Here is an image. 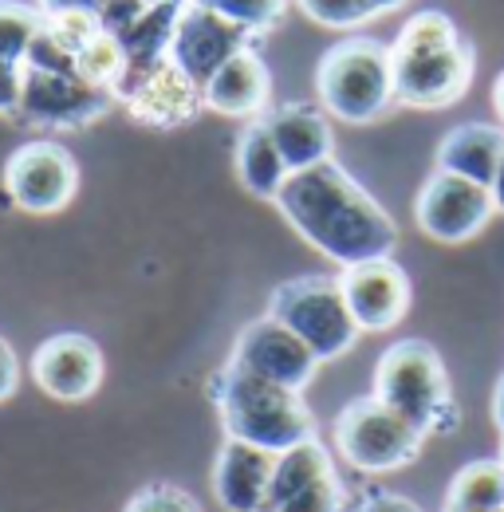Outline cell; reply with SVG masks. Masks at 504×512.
Masks as SVG:
<instances>
[{
  "instance_id": "603a6c76",
  "label": "cell",
  "mask_w": 504,
  "mask_h": 512,
  "mask_svg": "<svg viewBox=\"0 0 504 512\" xmlns=\"http://www.w3.org/2000/svg\"><path fill=\"white\" fill-rule=\"evenodd\" d=\"M504 509V465L501 457H481L457 469L445 493V512H489Z\"/></svg>"
},
{
  "instance_id": "f546056e",
  "label": "cell",
  "mask_w": 504,
  "mask_h": 512,
  "mask_svg": "<svg viewBox=\"0 0 504 512\" xmlns=\"http://www.w3.org/2000/svg\"><path fill=\"white\" fill-rule=\"evenodd\" d=\"M146 8L150 4H142V0H103V8H99V32L103 36H115V40H123L126 32L146 16Z\"/></svg>"
},
{
  "instance_id": "74e56055",
  "label": "cell",
  "mask_w": 504,
  "mask_h": 512,
  "mask_svg": "<svg viewBox=\"0 0 504 512\" xmlns=\"http://www.w3.org/2000/svg\"><path fill=\"white\" fill-rule=\"evenodd\" d=\"M493 111H497V119L504 123V71L497 75V83H493Z\"/></svg>"
},
{
  "instance_id": "5bb4252c",
  "label": "cell",
  "mask_w": 504,
  "mask_h": 512,
  "mask_svg": "<svg viewBox=\"0 0 504 512\" xmlns=\"http://www.w3.org/2000/svg\"><path fill=\"white\" fill-rule=\"evenodd\" d=\"M229 359L241 363L252 375L268 379V383L296 390V394H304V386L312 383L315 371H319V359H315L312 347L300 335H292L280 320H272V316L252 320L237 335Z\"/></svg>"
},
{
  "instance_id": "ffe728a7",
  "label": "cell",
  "mask_w": 504,
  "mask_h": 512,
  "mask_svg": "<svg viewBox=\"0 0 504 512\" xmlns=\"http://www.w3.org/2000/svg\"><path fill=\"white\" fill-rule=\"evenodd\" d=\"M504 154V127L493 123H461L438 142V170L469 178L477 186H493Z\"/></svg>"
},
{
  "instance_id": "7a4b0ae2",
  "label": "cell",
  "mask_w": 504,
  "mask_h": 512,
  "mask_svg": "<svg viewBox=\"0 0 504 512\" xmlns=\"http://www.w3.org/2000/svg\"><path fill=\"white\" fill-rule=\"evenodd\" d=\"M390 67H394V99L402 107L445 111L469 91L477 56L445 12L426 8L398 28L390 44Z\"/></svg>"
},
{
  "instance_id": "30bf717a",
  "label": "cell",
  "mask_w": 504,
  "mask_h": 512,
  "mask_svg": "<svg viewBox=\"0 0 504 512\" xmlns=\"http://www.w3.org/2000/svg\"><path fill=\"white\" fill-rule=\"evenodd\" d=\"M264 512H347V489L319 438L280 453Z\"/></svg>"
},
{
  "instance_id": "d590c367",
  "label": "cell",
  "mask_w": 504,
  "mask_h": 512,
  "mask_svg": "<svg viewBox=\"0 0 504 512\" xmlns=\"http://www.w3.org/2000/svg\"><path fill=\"white\" fill-rule=\"evenodd\" d=\"M493 422H497V430L504 438V375L497 379V390H493Z\"/></svg>"
},
{
  "instance_id": "5b68a950",
  "label": "cell",
  "mask_w": 504,
  "mask_h": 512,
  "mask_svg": "<svg viewBox=\"0 0 504 512\" xmlns=\"http://www.w3.org/2000/svg\"><path fill=\"white\" fill-rule=\"evenodd\" d=\"M315 91L323 111L351 127L382 119L398 103L390 48L375 36H347L331 44L315 67Z\"/></svg>"
},
{
  "instance_id": "ba28073f",
  "label": "cell",
  "mask_w": 504,
  "mask_h": 512,
  "mask_svg": "<svg viewBox=\"0 0 504 512\" xmlns=\"http://www.w3.org/2000/svg\"><path fill=\"white\" fill-rule=\"evenodd\" d=\"M119 99L95 83H87L79 71H36L24 67V99L16 119L24 127L40 130H79L103 119Z\"/></svg>"
},
{
  "instance_id": "8d00e7d4",
  "label": "cell",
  "mask_w": 504,
  "mask_h": 512,
  "mask_svg": "<svg viewBox=\"0 0 504 512\" xmlns=\"http://www.w3.org/2000/svg\"><path fill=\"white\" fill-rule=\"evenodd\" d=\"M489 193H493V205H497V213H504V154H501V166H497V178H493Z\"/></svg>"
},
{
  "instance_id": "9a60e30c",
  "label": "cell",
  "mask_w": 504,
  "mask_h": 512,
  "mask_svg": "<svg viewBox=\"0 0 504 512\" xmlns=\"http://www.w3.org/2000/svg\"><path fill=\"white\" fill-rule=\"evenodd\" d=\"M339 284L359 331H390L410 312V276L394 256L343 268Z\"/></svg>"
},
{
  "instance_id": "1f68e13d",
  "label": "cell",
  "mask_w": 504,
  "mask_h": 512,
  "mask_svg": "<svg viewBox=\"0 0 504 512\" xmlns=\"http://www.w3.org/2000/svg\"><path fill=\"white\" fill-rule=\"evenodd\" d=\"M20 99H24V64L0 60V115L16 119Z\"/></svg>"
},
{
  "instance_id": "e0dca14e",
  "label": "cell",
  "mask_w": 504,
  "mask_h": 512,
  "mask_svg": "<svg viewBox=\"0 0 504 512\" xmlns=\"http://www.w3.org/2000/svg\"><path fill=\"white\" fill-rule=\"evenodd\" d=\"M280 453L225 438L213 465V493L225 512H264Z\"/></svg>"
},
{
  "instance_id": "ac0fdd59",
  "label": "cell",
  "mask_w": 504,
  "mask_h": 512,
  "mask_svg": "<svg viewBox=\"0 0 504 512\" xmlns=\"http://www.w3.org/2000/svg\"><path fill=\"white\" fill-rule=\"evenodd\" d=\"M264 127L272 134V142L280 146L284 162L292 174L300 170H312L335 158V134L327 115L312 107V103H284V107H272L264 115Z\"/></svg>"
},
{
  "instance_id": "484cf974",
  "label": "cell",
  "mask_w": 504,
  "mask_h": 512,
  "mask_svg": "<svg viewBox=\"0 0 504 512\" xmlns=\"http://www.w3.org/2000/svg\"><path fill=\"white\" fill-rule=\"evenodd\" d=\"M213 12H221L225 20H233L237 28H245L249 36H260L268 28H276L288 12V0H201Z\"/></svg>"
},
{
  "instance_id": "8fae6325",
  "label": "cell",
  "mask_w": 504,
  "mask_h": 512,
  "mask_svg": "<svg viewBox=\"0 0 504 512\" xmlns=\"http://www.w3.org/2000/svg\"><path fill=\"white\" fill-rule=\"evenodd\" d=\"M493 213H497V205H493L489 186H477V182L445 174V170H434L414 201L418 229L441 245L473 241L493 221Z\"/></svg>"
},
{
  "instance_id": "f35d334b",
  "label": "cell",
  "mask_w": 504,
  "mask_h": 512,
  "mask_svg": "<svg viewBox=\"0 0 504 512\" xmlns=\"http://www.w3.org/2000/svg\"><path fill=\"white\" fill-rule=\"evenodd\" d=\"M142 4H150V8H154V4H186V0H142Z\"/></svg>"
},
{
  "instance_id": "d6a6232c",
  "label": "cell",
  "mask_w": 504,
  "mask_h": 512,
  "mask_svg": "<svg viewBox=\"0 0 504 512\" xmlns=\"http://www.w3.org/2000/svg\"><path fill=\"white\" fill-rule=\"evenodd\" d=\"M20 386V359L12 351V343L0 335V402H8Z\"/></svg>"
},
{
  "instance_id": "52a82bcc",
  "label": "cell",
  "mask_w": 504,
  "mask_h": 512,
  "mask_svg": "<svg viewBox=\"0 0 504 512\" xmlns=\"http://www.w3.org/2000/svg\"><path fill=\"white\" fill-rule=\"evenodd\" d=\"M335 449L347 465H355L359 473H394L418 461V453L426 446V434L418 426H410L398 410H390L386 402H378L375 394L367 398H351L339 414H335Z\"/></svg>"
},
{
  "instance_id": "44dd1931",
  "label": "cell",
  "mask_w": 504,
  "mask_h": 512,
  "mask_svg": "<svg viewBox=\"0 0 504 512\" xmlns=\"http://www.w3.org/2000/svg\"><path fill=\"white\" fill-rule=\"evenodd\" d=\"M233 166H237V178L241 186L260 197V201H276V193L284 190V182L292 178L280 146L272 142V134L264 127V119H252L245 123L241 138H237V154H233Z\"/></svg>"
},
{
  "instance_id": "83f0119b",
  "label": "cell",
  "mask_w": 504,
  "mask_h": 512,
  "mask_svg": "<svg viewBox=\"0 0 504 512\" xmlns=\"http://www.w3.org/2000/svg\"><path fill=\"white\" fill-rule=\"evenodd\" d=\"M44 28L56 36L63 52H71L79 60V52L99 36V20L91 12H56V16H44Z\"/></svg>"
},
{
  "instance_id": "9c48e42d",
  "label": "cell",
  "mask_w": 504,
  "mask_h": 512,
  "mask_svg": "<svg viewBox=\"0 0 504 512\" xmlns=\"http://www.w3.org/2000/svg\"><path fill=\"white\" fill-rule=\"evenodd\" d=\"M4 190L12 197V205L24 213H36V217L60 213L79 190V166L67 146L52 142V138H36L8 154Z\"/></svg>"
},
{
  "instance_id": "2e32d148",
  "label": "cell",
  "mask_w": 504,
  "mask_h": 512,
  "mask_svg": "<svg viewBox=\"0 0 504 512\" xmlns=\"http://www.w3.org/2000/svg\"><path fill=\"white\" fill-rule=\"evenodd\" d=\"M32 379L60 402H87L103 386V351L79 331H60L36 347Z\"/></svg>"
},
{
  "instance_id": "836d02e7",
  "label": "cell",
  "mask_w": 504,
  "mask_h": 512,
  "mask_svg": "<svg viewBox=\"0 0 504 512\" xmlns=\"http://www.w3.org/2000/svg\"><path fill=\"white\" fill-rule=\"evenodd\" d=\"M36 8L44 16H56V12H91V16H99L103 0H36Z\"/></svg>"
},
{
  "instance_id": "e575fe53",
  "label": "cell",
  "mask_w": 504,
  "mask_h": 512,
  "mask_svg": "<svg viewBox=\"0 0 504 512\" xmlns=\"http://www.w3.org/2000/svg\"><path fill=\"white\" fill-rule=\"evenodd\" d=\"M359 4H363V16H367V20H378V16L394 12V8H402L406 0H359Z\"/></svg>"
},
{
  "instance_id": "3957f363",
  "label": "cell",
  "mask_w": 504,
  "mask_h": 512,
  "mask_svg": "<svg viewBox=\"0 0 504 512\" xmlns=\"http://www.w3.org/2000/svg\"><path fill=\"white\" fill-rule=\"evenodd\" d=\"M209 394L221 414L225 438L233 442H249L268 453H288L315 438L312 410L296 390L268 383L233 359L209 379Z\"/></svg>"
},
{
  "instance_id": "4dcf8cb0",
  "label": "cell",
  "mask_w": 504,
  "mask_h": 512,
  "mask_svg": "<svg viewBox=\"0 0 504 512\" xmlns=\"http://www.w3.org/2000/svg\"><path fill=\"white\" fill-rule=\"evenodd\" d=\"M347 512H422L410 497H402V493H390V489H382V485H371V489H363Z\"/></svg>"
},
{
  "instance_id": "277c9868",
  "label": "cell",
  "mask_w": 504,
  "mask_h": 512,
  "mask_svg": "<svg viewBox=\"0 0 504 512\" xmlns=\"http://www.w3.org/2000/svg\"><path fill=\"white\" fill-rule=\"evenodd\" d=\"M375 398L398 410L410 426L430 434H453L461 426V410L449 394V375L438 347L426 339H398L378 355Z\"/></svg>"
},
{
  "instance_id": "d4e9b609",
  "label": "cell",
  "mask_w": 504,
  "mask_h": 512,
  "mask_svg": "<svg viewBox=\"0 0 504 512\" xmlns=\"http://www.w3.org/2000/svg\"><path fill=\"white\" fill-rule=\"evenodd\" d=\"M75 71H79L87 83H95V87H103V91L115 95V87L123 83V71H126L123 44H119L115 36H103V32H99V36L79 52Z\"/></svg>"
},
{
  "instance_id": "cb8c5ba5",
  "label": "cell",
  "mask_w": 504,
  "mask_h": 512,
  "mask_svg": "<svg viewBox=\"0 0 504 512\" xmlns=\"http://www.w3.org/2000/svg\"><path fill=\"white\" fill-rule=\"evenodd\" d=\"M44 28V12L20 0H0V60L8 64H24L28 48L36 44Z\"/></svg>"
},
{
  "instance_id": "7402d4cb",
  "label": "cell",
  "mask_w": 504,
  "mask_h": 512,
  "mask_svg": "<svg viewBox=\"0 0 504 512\" xmlns=\"http://www.w3.org/2000/svg\"><path fill=\"white\" fill-rule=\"evenodd\" d=\"M182 8H186V4H154V8H146V16L119 40L126 56L123 83L126 79H138L142 71L158 67L162 60H170V44H174V28H178ZM123 83H119V87H123ZM119 87H115V91H119Z\"/></svg>"
},
{
  "instance_id": "7c38bea8",
  "label": "cell",
  "mask_w": 504,
  "mask_h": 512,
  "mask_svg": "<svg viewBox=\"0 0 504 512\" xmlns=\"http://www.w3.org/2000/svg\"><path fill=\"white\" fill-rule=\"evenodd\" d=\"M252 40L245 28H237L233 20H225L221 12H213L201 0H186L178 28H174V44H170V60L186 71L197 87H205L221 67L233 56H241L245 48H252Z\"/></svg>"
},
{
  "instance_id": "4316f807",
  "label": "cell",
  "mask_w": 504,
  "mask_h": 512,
  "mask_svg": "<svg viewBox=\"0 0 504 512\" xmlns=\"http://www.w3.org/2000/svg\"><path fill=\"white\" fill-rule=\"evenodd\" d=\"M123 512H201V505H197V497L186 493L182 485L150 481V485H142V489L126 501Z\"/></svg>"
},
{
  "instance_id": "f1b7e54d",
  "label": "cell",
  "mask_w": 504,
  "mask_h": 512,
  "mask_svg": "<svg viewBox=\"0 0 504 512\" xmlns=\"http://www.w3.org/2000/svg\"><path fill=\"white\" fill-rule=\"evenodd\" d=\"M300 8L323 28H355L367 20L359 0H300Z\"/></svg>"
},
{
  "instance_id": "ab89813d",
  "label": "cell",
  "mask_w": 504,
  "mask_h": 512,
  "mask_svg": "<svg viewBox=\"0 0 504 512\" xmlns=\"http://www.w3.org/2000/svg\"><path fill=\"white\" fill-rule=\"evenodd\" d=\"M497 457H501V465H504V438H501V453H497Z\"/></svg>"
},
{
  "instance_id": "8992f818",
  "label": "cell",
  "mask_w": 504,
  "mask_h": 512,
  "mask_svg": "<svg viewBox=\"0 0 504 512\" xmlns=\"http://www.w3.org/2000/svg\"><path fill=\"white\" fill-rule=\"evenodd\" d=\"M268 316L284 323L292 335H300L319 363L347 355L359 339V323L347 308L339 276L308 272V276H292L276 284L268 296Z\"/></svg>"
},
{
  "instance_id": "d6986e66",
  "label": "cell",
  "mask_w": 504,
  "mask_h": 512,
  "mask_svg": "<svg viewBox=\"0 0 504 512\" xmlns=\"http://www.w3.org/2000/svg\"><path fill=\"white\" fill-rule=\"evenodd\" d=\"M205 107L225 115V119H264L268 115V95H272V75L264 60L256 56V48H245L241 56H233L221 67L205 87Z\"/></svg>"
},
{
  "instance_id": "60d3db41",
  "label": "cell",
  "mask_w": 504,
  "mask_h": 512,
  "mask_svg": "<svg viewBox=\"0 0 504 512\" xmlns=\"http://www.w3.org/2000/svg\"><path fill=\"white\" fill-rule=\"evenodd\" d=\"M489 512H504V509H489Z\"/></svg>"
},
{
  "instance_id": "4fadbf2b",
  "label": "cell",
  "mask_w": 504,
  "mask_h": 512,
  "mask_svg": "<svg viewBox=\"0 0 504 512\" xmlns=\"http://www.w3.org/2000/svg\"><path fill=\"white\" fill-rule=\"evenodd\" d=\"M115 99L130 111L134 123H142L150 130L189 127L205 111L201 87L174 60H162L158 67L142 71L138 79H126L123 87L115 91Z\"/></svg>"
},
{
  "instance_id": "6da1fadb",
  "label": "cell",
  "mask_w": 504,
  "mask_h": 512,
  "mask_svg": "<svg viewBox=\"0 0 504 512\" xmlns=\"http://www.w3.org/2000/svg\"><path fill=\"white\" fill-rule=\"evenodd\" d=\"M276 209L315 253L343 268L394 256L398 245L394 217L335 158L292 174L276 193Z\"/></svg>"
}]
</instances>
